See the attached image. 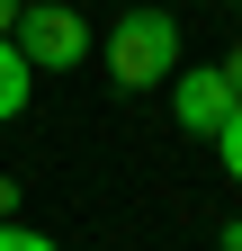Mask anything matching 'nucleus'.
Here are the masks:
<instances>
[{
	"label": "nucleus",
	"mask_w": 242,
	"mask_h": 251,
	"mask_svg": "<svg viewBox=\"0 0 242 251\" xmlns=\"http://www.w3.org/2000/svg\"><path fill=\"white\" fill-rule=\"evenodd\" d=\"M179 72V18L170 9H126L108 18V81L117 90H162Z\"/></svg>",
	"instance_id": "nucleus-1"
},
{
	"label": "nucleus",
	"mask_w": 242,
	"mask_h": 251,
	"mask_svg": "<svg viewBox=\"0 0 242 251\" xmlns=\"http://www.w3.org/2000/svg\"><path fill=\"white\" fill-rule=\"evenodd\" d=\"M18 54L36 63V72H81L90 63V18L63 9V0H18Z\"/></svg>",
	"instance_id": "nucleus-2"
},
{
	"label": "nucleus",
	"mask_w": 242,
	"mask_h": 251,
	"mask_svg": "<svg viewBox=\"0 0 242 251\" xmlns=\"http://www.w3.org/2000/svg\"><path fill=\"white\" fill-rule=\"evenodd\" d=\"M233 99H242V90L224 81V63H179V72H170V108H179L189 135H216Z\"/></svg>",
	"instance_id": "nucleus-3"
},
{
	"label": "nucleus",
	"mask_w": 242,
	"mask_h": 251,
	"mask_svg": "<svg viewBox=\"0 0 242 251\" xmlns=\"http://www.w3.org/2000/svg\"><path fill=\"white\" fill-rule=\"evenodd\" d=\"M27 99H36V63L18 54V36H0V126L27 117Z\"/></svg>",
	"instance_id": "nucleus-4"
},
{
	"label": "nucleus",
	"mask_w": 242,
	"mask_h": 251,
	"mask_svg": "<svg viewBox=\"0 0 242 251\" xmlns=\"http://www.w3.org/2000/svg\"><path fill=\"white\" fill-rule=\"evenodd\" d=\"M206 144H216V162H224V171L242 179V99L224 108V126H216V135H206Z\"/></svg>",
	"instance_id": "nucleus-5"
},
{
	"label": "nucleus",
	"mask_w": 242,
	"mask_h": 251,
	"mask_svg": "<svg viewBox=\"0 0 242 251\" xmlns=\"http://www.w3.org/2000/svg\"><path fill=\"white\" fill-rule=\"evenodd\" d=\"M0 251H63V242H45L36 225H0Z\"/></svg>",
	"instance_id": "nucleus-6"
},
{
	"label": "nucleus",
	"mask_w": 242,
	"mask_h": 251,
	"mask_svg": "<svg viewBox=\"0 0 242 251\" xmlns=\"http://www.w3.org/2000/svg\"><path fill=\"white\" fill-rule=\"evenodd\" d=\"M216 251H242V215H233V225H224V233H216Z\"/></svg>",
	"instance_id": "nucleus-7"
},
{
	"label": "nucleus",
	"mask_w": 242,
	"mask_h": 251,
	"mask_svg": "<svg viewBox=\"0 0 242 251\" xmlns=\"http://www.w3.org/2000/svg\"><path fill=\"white\" fill-rule=\"evenodd\" d=\"M224 81H233V90H242V45H233V54H224Z\"/></svg>",
	"instance_id": "nucleus-8"
},
{
	"label": "nucleus",
	"mask_w": 242,
	"mask_h": 251,
	"mask_svg": "<svg viewBox=\"0 0 242 251\" xmlns=\"http://www.w3.org/2000/svg\"><path fill=\"white\" fill-rule=\"evenodd\" d=\"M9 27H18V0H0V36H9Z\"/></svg>",
	"instance_id": "nucleus-9"
},
{
	"label": "nucleus",
	"mask_w": 242,
	"mask_h": 251,
	"mask_svg": "<svg viewBox=\"0 0 242 251\" xmlns=\"http://www.w3.org/2000/svg\"><path fill=\"white\" fill-rule=\"evenodd\" d=\"M9 206H18V188H9V179H0V215H9Z\"/></svg>",
	"instance_id": "nucleus-10"
},
{
	"label": "nucleus",
	"mask_w": 242,
	"mask_h": 251,
	"mask_svg": "<svg viewBox=\"0 0 242 251\" xmlns=\"http://www.w3.org/2000/svg\"><path fill=\"white\" fill-rule=\"evenodd\" d=\"M233 18H242V0H233Z\"/></svg>",
	"instance_id": "nucleus-11"
}]
</instances>
